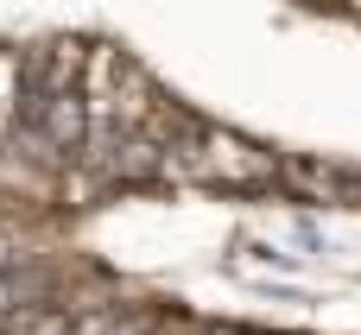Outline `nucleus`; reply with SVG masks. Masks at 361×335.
Segmentation results:
<instances>
[{"label": "nucleus", "instance_id": "obj_1", "mask_svg": "<svg viewBox=\"0 0 361 335\" xmlns=\"http://www.w3.org/2000/svg\"><path fill=\"white\" fill-rule=\"evenodd\" d=\"M292 6H305V13H317V19H336V25H355L361 32V0H292Z\"/></svg>", "mask_w": 361, "mask_h": 335}]
</instances>
